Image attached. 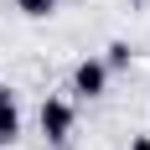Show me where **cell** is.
Wrapping results in <instances>:
<instances>
[{"instance_id": "1", "label": "cell", "mask_w": 150, "mask_h": 150, "mask_svg": "<svg viewBox=\"0 0 150 150\" xmlns=\"http://www.w3.org/2000/svg\"><path fill=\"white\" fill-rule=\"evenodd\" d=\"M42 129H47V140H67V129H73V109L62 104V98H47V104H42Z\"/></svg>"}, {"instance_id": "2", "label": "cell", "mask_w": 150, "mask_h": 150, "mask_svg": "<svg viewBox=\"0 0 150 150\" xmlns=\"http://www.w3.org/2000/svg\"><path fill=\"white\" fill-rule=\"evenodd\" d=\"M104 78H109V67H104V62H83L73 83H78V93H88V98H93V93H104Z\"/></svg>"}, {"instance_id": "3", "label": "cell", "mask_w": 150, "mask_h": 150, "mask_svg": "<svg viewBox=\"0 0 150 150\" xmlns=\"http://www.w3.org/2000/svg\"><path fill=\"white\" fill-rule=\"evenodd\" d=\"M16 135H21V114H16V104L5 98V104H0V145H11Z\"/></svg>"}, {"instance_id": "4", "label": "cell", "mask_w": 150, "mask_h": 150, "mask_svg": "<svg viewBox=\"0 0 150 150\" xmlns=\"http://www.w3.org/2000/svg\"><path fill=\"white\" fill-rule=\"evenodd\" d=\"M21 5H26L31 16H47V11H52V5H57V0H21Z\"/></svg>"}, {"instance_id": "5", "label": "cell", "mask_w": 150, "mask_h": 150, "mask_svg": "<svg viewBox=\"0 0 150 150\" xmlns=\"http://www.w3.org/2000/svg\"><path fill=\"white\" fill-rule=\"evenodd\" d=\"M135 150H150V140H135Z\"/></svg>"}, {"instance_id": "6", "label": "cell", "mask_w": 150, "mask_h": 150, "mask_svg": "<svg viewBox=\"0 0 150 150\" xmlns=\"http://www.w3.org/2000/svg\"><path fill=\"white\" fill-rule=\"evenodd\" d=\"M5 98H11V93H5V88H0V104H5Z\"/></svg>"}]
</instances>
